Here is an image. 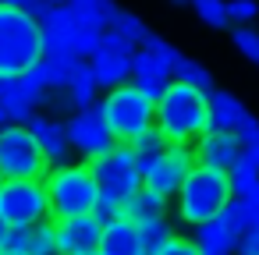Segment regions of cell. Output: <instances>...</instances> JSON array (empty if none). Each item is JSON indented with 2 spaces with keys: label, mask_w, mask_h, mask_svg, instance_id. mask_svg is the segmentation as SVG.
I'll use <instances>...</instances> for the list:
<instances>
[{
  "label": "cell",
  "mask_w": 259,
  "mask_h": 255,
  "mask_svg": "<svg viewBox=\"0 0 259 255\" xmlns=\"http://www.w3.org/2000/svg\"><path fill=\"white\" fill-rule=\"evenodd\" d=\"M156 255H199V248H195V241H188V237H178V234H174V237H170Z\"/></svg>",
  "instance_id": "obj_35"
},
{
  "label": "cell",
  "mask_w": 259,
  "mask_h": 255,
  "mask_svg": "<svg viewBox=\"0 0 259 255\" xmlns=\"http://www.w3.org/2000/svg\"><path fill=\"white\" fill-rule=\"evenodd\" d=\"M195 15L213 29L227 25V4H220V0H195Z\"/></svg>",
  "instance_id": "obj_29"
},
{
  "label": "cell",
  "mask_w": 259,
  "mask_h": 255,
  "mask_svg": "<svg viewBox=\"0 0 259 255\" xmlns=\"http://www.w3.org/2000/svg\"><path fill=\"white\" fill-rule=\"evenodd\" d=\"M206 103H209V128L213 131H238V124L248 117V110L238 103V96H231L224 89H209Z\"/></svg>",
  "instance_id": "obj_15"
},
{
  "label": "cell",
  "mask_w": 259,
  "mask_h": 255,
  "mask_svg": "<svg viewBox=\"0 0 259 255\" xmlns=\"http://www.w3.org/2000/svg\"><path fill=\"white\" fill-rule=\"evenodd\" d=\"M43 61V29L0 0V78H18Z\"/></svg>",
  "instance_id": "obj_2"
},
{
  "label": "cell",
  "mask_w": 259,
  "mask_h": 255,
  "mask_svg": "<svg viewBox=\"0 0 259 255\" xmlns=\"http://www.w3.org/2000/svg\"><path fill=\"white\" fill-rule=\"evenodd\" d=\"M96 54H132V46H128V43H124L117 32H110V29H107V32H100ZM96 54H93V57H96Z\"/></svg>",
  "instance_id": "obj_32"
},
{
  "label": "cell",
  "mask_w": 259,
  "mask_h": 255,
  "mask_svg": "<svg viewBox=\"0 0 259 255\" xmlns=\"http://www.w3.org/2000/svg\"><path fill=\"white\" fill-rule=\"evenodd\" d=\"M192 167H195L192 145H163V152L142 167V188L156 191L160 198H170V195H178V188Z\"/></svg>",
  "instance_id": "obj_9"
},
{
  "label": "cell",
  "mask_w": 259,
  "mask_h": 255,
  "mask_svg": "<svg viewBox=\"0 0 259 255\" xmlns=\"http://www.w3.org/2000/svg\"><path fill=\"white\" fill-rule=\"evenodd\" d=\"M68 103H71V110H89L93 107V99H96V82H93V71H89V61H78V64H71V78H68Z\"/></svg>",
  "instance_id": "obj_18"
},
{
  "label": "cell",
  "mask_w": 259,
  "mask_h": 255,
  "mask_svg": "<svg viewBox=\"0 0 259 255\" xmlns=\"http://www.w3.org/2000/svg\"><path fill=\"white\" fill-rule=\"evenodd\" d=\"M0 184H4V177H0Z\"/></svg>",
  "instance_id": "obj_41"
},
{
  "label": "cell",
  "mask_w": 259,
  "mask_h": 255,
  "mask_svg": "<svg viewBox=\"0 0 259 255\" xmlns=\"http://www.w3.org/2000/svg\"><path fill=\"white\" fill-rule=\"evenodd\" d=\"M96 107H100V117H103V124H107V131H110V138L117 145H128L146 128H153V99H146L128 82L117 85V89H110L107 99L96 103Z\"/></svg>",
  "instance_id": "obj_5"
},
{
  "label": "cell",
  "mask_w": 259,
  "mask_h": 255,
  "mask_svg": "<svg viewBox=\"0 0 259 255\" xmlns=\"http://www.w3.org/2000/svg\"><path fill=\"white\" fill-rule=\"evenodd\" d=\"M128 145H132V152L139 156V167H146L153 156H160V152H163V145H167V142H163V135H160L156 128H146V131H142L135 142H128Z\"/></svg>",
  "instance_id": "obj_26"
},
{
  "label": "cell",
  "mask_w": 259,
  "mask_h": 255,
  "mask_svg": "<svg viewBox=\"0 0 259 255\" xmlns=\"http://www.w3.org/2000/svg\"><path fill=\"white\" fill-rule=\"evenodd\" d=\"M234 46H238L248 61H255V64H259V32H252V29L238 25V29H234Z\"/></svg>",
  "instance_id": "obj_30"
},
{
  "label": "cell",
  "mask_w": 259,
  "mask_h": 255,
  "mask_svg": "<svg viewBox=\"0 0 259 255\" xmlns=\"http://www.w3.org/2000/svg\"><path fill=\"white\" fill-rule=\"evenodd\" d=\"M8 251H22V255H57L54 220H47V223H39V227H29V230H11Z\"/></svg>",
  "instance_id": "obj_16"
},
{
  "label": "cell",
  "mask_w": 259,
  "mask_h": 255,
  "mask_svg": "<svg viewBox=\"0 0 259 255\" xmlns=\"http://www.w3.org/2000/svg\"><path fill=\"white\" fill-rule=\"evenodd\" d=\"M47 170H50V163L25 124L0 128V177L4 181H43Z\"/></svg>",
  "instance_id": "obj_6"
},
{
  "label": "cell",
  "mask_w": 259,
  "mask_h": 255,
  "mask_svg": "<svg viewBox=\"0 0 259 255\" xmlns=\"http://www.w3.org/2000/svg\"><path fill=\"white\" fill-rule=\"evenodd\" d=\"M47 198H50V216L54 220H71V216H89L96 213L100 188L89 170V163H61L50 167L43 177Z\"/></svg>",
  "instance_id": "obj_3"
},
{
  "label": "cell",
  "mask_w": 259,
  "mask_h": 255,
  "mask_svg": "<svg viewBox=\"0 0 259 255\" xmlns=\"http://www.w3.org/2000/svg\"><path fill=\"white\" fill-rule=\"evenodd\" d=\"M132 78H135V85H167L170 71L163 68V61L156 54L139 50V54H132Z\"/></svg>",
  "instance_id": "obj_20"
},
{
  "label": "cell",
  "mask_w": 259,
  "mask_h": 255,
  "mask_svg": "<svg viewBox=\"0 0 259 255\" xmlns=\"http://www.w3.org/2000/svg\"><path fill=\"white\" fill-rule=\"evenodd\" d=\"M96 255H142V244H139V227L132 220H110L103 223L100 230V244H96Z\"/></svg>",
  "instance_id": "obj_14"
},
{
  "label": "cell",
  "mask_w": 259,
  "mask_h": 255,
  "mask_svg": "<svg viewBox=\"0 0 259 255\" xmlns=\"http://www.w3.org/2000/svg\"><path fill=\"white\" fill-rule=\"evenodd\" d=\"M234 248H238V255H259V223H252V227L234 241Z\"/></svg>",
  "instance_id": "obj_34"
},
{
  "label": "cell",
  "mask_w": 259,
  "mask_h": 255,
  "mask_svg": "<svg viewBox=\"0 0 259 255\" xmlns=\"http://www.w3.org/2000/svg\"><path fill=\"white\" fill-rule=\"evenodd\" d=\"M100 198H114V202H128L139 188H142V167L139 156L132 152V145H114L110 152H103L100 160L89 163Z\"/></svg>",
  "instance_id": "obj_7"
},
{
  "label": "cell",
  "mask_w": 259,
  "mask_h": 255,
  "mask_svg": "<svg viewBox=\"0 0 259 255\" xmlns=\"http://www.w3.org/2000/svg\"><path fill=\"white\" fill-rule=\"evenodd\" d=\"M110 25H114L110 32H117V36H121V39H124L128 46H132V43H142V36L149 32V29H146V25H142V22H139L135 15H124V11H117Z\"/></svg>",
  "instance_id": "obj_28"
},
{
  "label": "cell",
  "mask_w": 259,
  "mask_h": 255,
  "mask_svg": "<svg viewBox=\"0 0 259 255\" xmlns=\"http://www.w3.org/2000/svg\"><path fill=\"white\" fill-rule=\"evenodd\" d=\"M89 71H93V82L103 85V89H117L124 85V78L132 75V54H96L89 61Z\"/></svg>",
  "instance_id": "obj_17"
},
{
  "label": "cell",
  "mask_w": 259,
  "mask_h": 255,
  "mask_svg": "<svg viewBox=\"0 0 259 255\" xmlns=\"http://www.w3.org/2000/svg\"><path fill=\"white\" fill-rule=\"evenodd\" d=\"M195 248H199V255H231L234 251V237L224 234V227L217 220H209V223L195 227Z\"/></svg>",
  "instance_id": "obj_22"
},
{
  "label": "cell",
  "mask_w": 259,
  "mask_h": 255,
  "mask_svg": "<svg viewBox=\"0 0 259 255\" xmlns=\"http://www.w3.org/2000/svg\"><path fill=\"white\" fill-rule=\"evenodd\" d=\"M217 223L224 227V234H231V237L238 241V237H241V234H245V230L252 227V216H248V209H245V206H241L238 198H231V202H227V206L220 209Z\"/></svg>",
  "instance_id": "obj_24"
},
{
  "label": "cell",
  "mask_w": 259,
  "mask_h": 255,
  "mask_svg": "<svg viewBox=\"0 0 259 255\" xmlns=\"http://www.w3.org/2000/svg\"><path fill=\"white\" fill-rule=\"evenodd\" d=\"M135 227H139L142 255H156V251L174 237V227H170V220H167V216H149V220H142V223H135Z\"/></svg>",
  "instance_id": "obj_21"
},
{
  "label": "cell",
  "mask_w": 259,
  "mask_h": 255,
  "mask_svg": "<svg viewBox=\"0 0 259 255\" xmlns=\"http://www.w3.org/2000/svg\"><path fill=\"white\" fill-rule=\"evenodd\" d=\"M192 152H195V163L199 167H209V170H220V174H227L238 160H241V142H238V135L234 131H202L199 138H195V145H192Z\"/></svg>",
  "instance_id": "obj_12"
},
{
  "label": "cell",
  "mask_w": 259,
  "mask_h": 255,
  "mask_svg": "<svg viewBox=\"0 0 259 255\" xmlns=\"http://www.w3.org/2000/svg\"><path fill=\"white\" fill-rule=\"evenodd\" d=\"M8 92H11V78H0V99H4Z\"/></svg>",
  "instance_id": "obj_38"
},
{
  "label": "cell",
  "mask_w": 259,
  "mask_h": 255,
  "mask_svg": "<svg viewBox=\"0 0 259 255\" xmlns=\"http://www.w3.org/2000/svg\"><path fill=\"white\" fill-rule=\"evenodd\" d=\"M68 142H71V149H78L89 163L100 160L103 152H110V149L117 145V142L110 138L103 117H100V107H89V110H82V114H75V117L68 121Z\"/></svg>",
  "instance_id": "obj_10"
},
{
  "label": "cell",
  "mask_w": 259,
  "mask_h": 255,
  "mask_svg": "<svg viewBox=\"0 0 259 255\" xmlns=\"http://www.w3.org/2000/svg\"><path fill=\"white\" fill-rule=\"evenodd\" d=\"M4 124H8V121H4V114H0V128H4Z\"/></svg>",
  "instance_id": "obj_40"
},
{
  "label": "cell",
  "mask_w": 259,
  "mask_h": 255,
  "mask_svg": "<svg viewBox=\"0 0 259 255\" xmlns=\"http://www.w3.org/2000/svg\"><path fill=\"white\" fill-rule=\"evenodd\" d=\"M238 202H241V206L248 209V216H252V223H259V184H255V188H248V191H245V195H241Z\"/></svg>",
  "instance_id": "obj_36"
},
{
  "label": "cell",
  "mask_w": 259,
  "mask_h": 255,
  "mask_svg": "<svg viewBox=\"0 0 259 255\" xmlns=\"http://www.w3.org/2000/svg\"><path fill=\"white\" fill-rule=\"evenodd\" d=\"M149 216H167V198H160V195L149 191V188H139V191L124 202V220L142 223V220H149Z\"/></svg>",
  "instance_id": "obj_19"
},
{
  "label": "cell",
  "mask_w": 259,
  "mask_h": 255,
  "mask_svg": "<svg viewBox=\"0 0 259 255\" xmlns=\"http://www.w3.org/2000/svg\"><path fill=\"white\" fill-rule=\"evenodd\" d=\"M8 237H11V227L0 220V251H8Z\"/></svg>",
  "instance_id": "obj_37"
},
{
  "label": "cell",
  "mask_w": 259,
  "mask_h": 255,
  "mask_svg": "<svg viewBox=\"0 0 259 255\" xmlns=\"http://www.w3.org/2000/svg\"><path fill=\"white\" fill-rule=\"evenodd\" d=\"M255 15H259V8L252 4V0H234V4H227V22H234V25H238V22L245 25V22H252Z\"/></svg>",
  "instance_id": "obj_33"
},
{
  "label": "cell",
  "mask_w": 259,
  "mask_h": 255,
  "mask_svg": "<svg viewBox=\"0 0 259 255\" xmlns=\"http://www.w3.org/2000/svg\"><path fill=\"white\" fill-rule=\"evenodd\" d=\"M170 75H178V82H185V85H192V89H199V92H209V89H213L209 71H206L202 64L188 61V57H181V61L174 64V71H170Z\"/></svg>",
  "instance_id": "obj_25"
},
{
  "label": "cell",
  "mask_w": 259,
  "mask_h": 255,
  "mask_svg": "<svg viewBox=\"0 0 259 255\" xmlns=\"http://www.w3.org/2000/svg\"><path fill=\"white\" fill-rule=\"evenodd\" d=\"M153 128L163 135L167 145H188L202 131H209V103L206 92L185 85V82H167L163 96L153 103Z\"/></svg>",
  "instance_id": "obj_1"
},
{
  "label": "cell",
  "mask_w": 259,
  "mask_h": 255,
  "mask_svg": "<svg viewBox=\"0 0 259 255\" xmlns=\"http://www.w3.org/2000/svg\"><path fill=\"white\" fill-rule=\"evenodd\" d=\"M18 11H22V15H29L36 25H43V22H47V15L54 11V4H50V0H18Z\"/></svg>",
  "instance_id": "obj_31"
},
{
  "label": "cell",
  "mask_w": 259,
  "mask_h": 255,
  "mask_svg": "<svg viewBox=\"0 0 259 255\" xmlns=\"http://www.w3.org/2000/svg\"><path fill=\"white\" fill-rule=\"evenodd\" d=\"M103 223L89 216H71V220H54V237H57V255H96Z\"/></svg>",
  "instance_id": "obj_11"
},
{
  "label": "cell",
  "mask_w": 259,
  "mask_h": 255,
  "mask_svg": "<svg viewBox=\"0 0 259 255\" xmlns=\"http://www.w3.org/2000/svg\"><path fill=\"white\" fill-rule=\"evenodd\" d=\"M231 184H227V174L220 170H209V167H192L188 177L181 181L178 188V220L188 223V227H202L209 220L220 216V209L231 202Z\"/></svg>",
  "instance_id": "obj_4"
},
{
  "label": "cell",
  "mask_w": 259,
  "mask_h": 255,
  "mask_svg": "<svg viewBox=\"0 0 259 255\" xmlns=\"http://www.w3.org/2000/svg\"><path fill=\"white\" fill-rule=\"evenodd\" d=\"M0 220L11 230H29L50 220V198L43 181H4L0 184Z\"/></svg>",
  "instance_id": "obj_8"
},
{
  "label": "cell",
  "mask_w": 259,
  "mask_h": 255,
  "mask_svg": "<svg viewBox=\"0 0 259 255\" xmlns=\"http://www.w3.org/2000/svg\"><path fill=\"white\" fill-rule=\"evenodd\" d=\"M39 68H43V78H47V85H50V89H64V85H68V78H71V64H68L64 57L43 54Z\"/></svg>",
  "instance_id": "obj_27"
},
{
  "label": "cell",
  "mask_w": 259,
  "mask_h": 255,
  "mask_svg": "<svg viewBox=\"0 0 259 255\" xmlns=\"http://www.w3.org/2000/svg\"><path fill=\"white\" fill-rule=\"evenodd\" d=\"M25 128H29L32 138L39 142L47 163L61 167L64 156H68V149H71V142H68V124H64V121H50V117H43V114H32V117L25 121Z\"/></svg>",
  "instance_id": "obj_13"
},
{
  "label": "cell",
  "mask_w": 259,
  "mask_h": 255,
  "mask_svg": "<svg viewBox=\"0 0 259 255\" xmlns=\"http://www.w3.org/2000/svg\"><path fill=\"white\" fill-rule=\"evenodd\" d=\"M0 255H22V251H0Z\"/></svg>",
  "instance_id": "obj_39"
},
{
  "label": "cell",
  "mask_w": 259,
  "mask_h": 255,
  "mask_svg": "<svg viewBox=\"0 0 259 255\" xmlns=\"http://www.w3.org/2000/svg\"><path fill=\"white\" fill-rule=\"evenodd\" d=\"M227 184H231V195H245L248 188H255L259 184V163L248 156V152H241V160L227 170Z\"/></svg>",
  "instance_id": "obj_23"
}]
</instances>
